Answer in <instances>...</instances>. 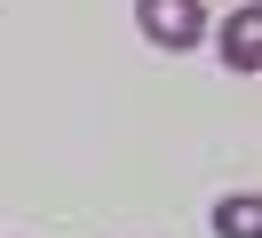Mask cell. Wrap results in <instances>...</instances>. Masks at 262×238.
<instances>
[{
    "label": "cell",
    "instance_id": "cell-1",
    "mask_svg": "<svg viewBox=\"0 0 262 238\" xmlns=\"http://www.w3.org/2000/svg\"><path fill=\"white\" fill-rule=\"evenodd\" d=\"M135 32L151 48H167V56H183V48L207 40V8L199 0H135Z\"/></svg>",
    "mask_w": 262,
    "mask_h": 238
},
{
    "label": "cell",
    "instance_id": "cell-3",
    "mask_svg": "<svg viewBox=\"0 0 262 238\" xmlns=\"http://www.w3.org/2000/svg\"><path fill=\"white\" fill-rule=\"evenodd\" d=\"M214 238H262V199L254 190H238V199L214 206Z\"/></svg>",
    "mask_w": 262,
    "mask_h": 238
},
{
    "label": "cell",
    "instance_id": "cell-2",
    "mask_svg": "<svg viewBox=\"0 0 262 238\" xmlns=\"http://www.w3.org/2000/svg\"><path fill=\"white\" fill-rule=\"evenodd\" d=\"M214 48H223L230 72H262V8H254V0H246V8L223 24V40H214Z\"/></svg>",
    "mask_w": 262,
    "mask_h": 238
}]
</instances>
